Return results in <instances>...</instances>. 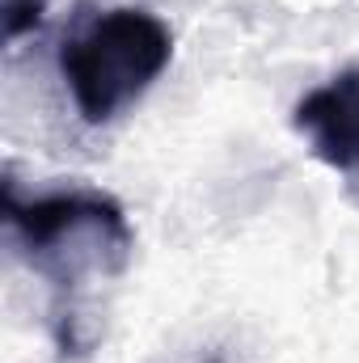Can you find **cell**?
<instances>
[{"label":"cell","mask_w":359,"mask_h":363,"mask_svg":"<svg viewBox=\"0 0 359 363\" xmlns=\"http://www.w3.org/2000/svg\"><path fill=\"white\" fill-rule=\"evenodd\" d=\"M4 211L26 262L55 287H81L97 274H118L136 245L123 207L97 190H60L21 203L9 186Z\"/></svg>","instance_id":"obj_1"},{"label":"cell","mask_w":359,"mask_h":363,"mask_svg":"<svg viewBox=\"0 0 359 363\" xmlns=\"http://www.w3.org/2000/svg\"><path fill=\"white\" fill-rule=\"evenodd\" d=\"M43 4H47V0H4V34L17 38V34H26L30 26H38Z\"/></svg>","instance_id":"obj_4"},{"label":"cell","mask_w":359,"mask_h":363,"mask_svg":"<svg viewBox=\"0 0 359 363\" xmlns=\"http://www.w3.org/2000/svg\"><path fill=\"white\" fill-rule=\"evenodd\" d=\"M174 34L144 9H110L64 43L60 72L85 123H110L165 72Z\"/></svg>","instance_id":"obj_2"},{"label":"cell","mask_w":359,"mask_h":363,"mask_svg":"<svg viewBox=\"0 0 359 363\" xmlns=\"http://www.w3.org/2000/svg\"><path fill=\"white\" fill-rule=\"evenodd\" d=\"M296 131L309 135L313 157L338 174L359 169V68H343L330 85L304 93L296 114Z\"/></svg>","instance_id":"obj_3"}]
</instances>
